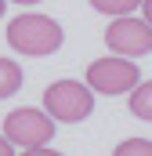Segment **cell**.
<instances>
[{"label": "cell", "mask_w": 152, "mask_h": 156, "mask_svg": "<svg viewBox=\"0 0 152 156\" xmlns=\"http://www.w3.org/2000/svg\"><path fill=\"white\" fill-rule=\"evenodd\" d=\"M112 156H152V142L149 138H127L112 149Z\"/></svg>", "instance_id": "9"}, {"label": "cell", "mask_w": 152, "mask_h": 156, "mask_svg": "<svg viewBox=\"0 0 152 156\" xmlns=\"http://www.w3.org/2000/svg\"><path fill=\"white\" fill-rule=\"evenodd\" d=\"M4 134L18 149L47 145L54 138V116L47 109H29V105L26 109H15V113H7V120H4Z\"/></svg>", "instance_id": "4"}, {"label": "cell", "mask_w": 152, "mask_h": 156, "mask_svg": "<svg viewBox=\"0 0 152 156\" xmlns=\"http://www.w3.org/2000/svg\"><path fill=\"white\" fill-rule=\"evenodd\" d=\"M0 15H4V0H0Z\"/></svg>", "instance_id": "14"}, {"label": "cell", "mask_w": 152, "mask_h": 156, "mask_svg": "<svg viewBox=\"0 0 152 156\" xmlns=\"http://www.w3.org/2000/svg\"><path fill=\"white\" fill-rule=\"evenodd\" d=\"M141 7H145V22L152 26V0H141Z\"/></svg>", "instance_id": "12"}, {"label": "cell", "mask_w": 152, "mask_h": 156, "mask_svg": "<svg viewBox=\"0 0 152 156\" xmlns=\"http://www.w3.org/2000/svg\"><path fill=\"white\" fill-rule=\"evenodd\" d=\"M105 44L112 55L123 58H141L152 51V26L134 15H116V22L105 29Z\"/></svg>", "instance_id": "5"}, {"label": "cell", "mask_w": 152, "mask_h": 156, "mask_svg": "<svg viewBox=\"0 0 152 156\" xmlns=\"http://www.w3.org/2000/svg\"><path fill=\"white\" fill-rule=\"evenodd\" d=\"M91 7L116 18V15H130L134 7H141V0H91Z\"/></svg>", "instance_id": "8"}, {"label": "cell", "mask_w": 152, "mask_h": 156, "mask_svg": "<svg viewBox=\"0 0 152 156\" xmlns=\"http://www.w3.org/2000/svg\"><path fill=\"white\" fill-rule=\"evenodd\" d=\"M0 156H15V145L7 142V134H0Z\"/></svg>", "instance_id": "11"}, {"label": "cell", "mask_w": 152, "mask_h": 156, "mask_svg": "<svg viewBox=\"0 0 152 156\" xmlns=\"http://www.w3.org/2000/svg\"><path fill=\"white\" fill-rule=\"evenodd\" d=\"M43 109L58 123H80L94 113V91L80 80H58L43 91Z\"/></svg>", "instance_id": "2"}, {"label": "cell", "mask_w": 152, "mask_h": 156, "mask_svg": "<svg viewBox=\"0 0 152 156\" xmlns=\"http://www.w3.org/2000/svg\"><path fill=\"white\" fill-rule=\"evenodd\" d=\"M138 66L134 58H123V55H112V58H98L87 66V87L98 91V94H127L138 87Z\"/></svg>", "instance_id": "3"}, {"label": "cell", "mask_w": 152, "mask_h": 156, "mask_svg": "<svg viewBox=\"0 0 152 156\" xmlns=\"http://www.w3.org/2000/svg\"><path fill=\"white\" fill-rule=\"evenodd\" d=\"M22 156H62V153H54L47 145H33V149H22Z\"/></svg>", "instance_id": "10"}, {"label": "cell", "mask_w": 152, "mask_h": 156, "mask_svg": "<svg viewBox=\"0 0 152 156\" xmlns=\"http://www.w3.org/2000/svg\"><path fill=\"white\" fill-rule=\"evenodd\" d=\"M22 87V69L11 58H0V98H11Z\"/></svg>", "instance_id": "7"}, {"label": "cell", "mask_w": 152, "mask_h": 156, "mask_svg": "<svg viewBox=\"0 0 152 156\" xmlns=\"http://www.w3.org/2000/svg\"><path fill=\"white\" fill-rule=\"evenodd\" d=\"M15 4H40V0H15Z\"/></svg>", "instance_id": "13"}, {"label": "cell", "mask_w": 152, "mask_h": 156, "mask_svg": "<svg viewBox=\"0 0 152 156\" xmlns=\"http://www.w3.org/2000/svg\"><path fill=\"white\" fill-rule=\"evenodd\" d=\"M130 113L138 120H152V80L149 83L138 80V87L130 91Z\"/></svg>", "instance_id": "6"}, {"label": "cell", "mask_w": 152, "mask_h": 156, "mask_svg": "<svg viewBox=\"0 0 152 156\" xmlns=\"http://www.w3.org/2000/svg\"><path fill=\"white\" fill-rule=\"evenodd\" d=\"M7 44L18 55L43 58V55H54L62 47V26L47 15H18L7 22Z\"/></svg>", "instance_id": "1"}]
</instances>
